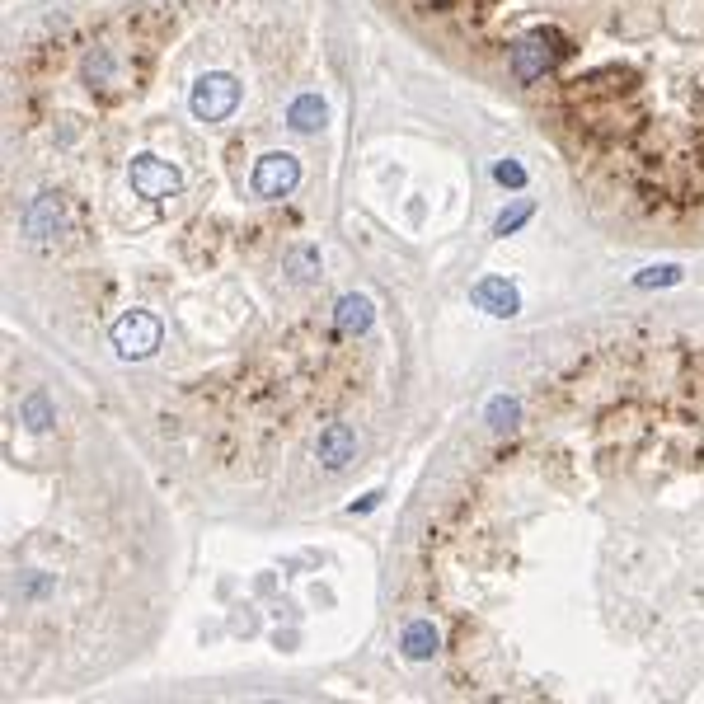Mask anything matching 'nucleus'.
I'll return each mask as SVG.
<instances>
[{"instance_id": "2", "label": "nucleus", "mask_w": 704, "mask_h": 704, "mask_svg": "<svg viewBox=\"0 0 704 704\" xmlns=\"http://www.w3.org/2000/svg\"><path fill=\"white\" fill-rule=\"evenodd\" d=\"M409 611L460 700H704V324L545 371L442 484Z\"/></svg>"}, {"instance_id": "3", "label": "nucleus", "mask_w": 704, "mask_h": 704, "mask_svg": "<svg viewBox=\"0 0 704 704\" xmlns=\"http://www.w3.org/2000/svg\"><path fill=\"white\" fill-rule=\"evenodd\" d=\"M5 686L66 690L141 653L165 531L123 442L76 390L5 362Z\"/></svg>"}, {"instance_id": "1", "label": "nucleus", "mask_w": 704, "mask_h": 704, "mask_svg": "<svg viewBox=\"0 0 704 704\" xmlns=\"http://www.w3.org/2000/svg\"><path fill=\"white\" fill-rule=\"evenodd\" d=\"M320 0H76L5 57L10 268L169 460L291 489L357 460L381 306L338 282Z\"/></svg>"}]
</instances>
